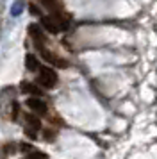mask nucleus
Returning a JSON list of instances; mask_svg holds the SVG:
<instances>
[{"instance_id":"f03ea898","label":"nucleus","mask_w":157,"mask_h":159,"mask_svg":"<svg viewBox=\"0 0 157 159\" xmlns=\"http://www.w3.org/2000/svg\"><path fill=\"white\" fill-rule=\"evenodd\" d=\"M39 52H41V56H43V59L45 61H48V63H52L54 66H61V68H66V61L64 59H61V57H57L56 54H52V52H48L43 45H39Z\"/></svg>"},{"instance_id":"423d86ee","label":"nucleus","mask_w":157,"mask_h":159,"mask_svg":"<svg viewBox=\"0 0 157 159\" xmlns=\"http://www.w3.org/2000/svg\"><path fill=\"white\" fill-rule=\"evenodd\" d=\"M41 127V122L36 118L34 115H25V130H39Z\"/></svg>"},{"instance_id":"0eeeda50","label":"nucleus","mask_w":157,"mask_h":159,"mask_svg":"<svg viewBox=\"0 0 157 159\" xmlns=\"http://www.w3.org/2000/svg\"><path fill=\"white\" fill-rule=\"evenodd\" d=\"M21 89H23L25 93L36 95V97H39V95L43 93V91H41V89H39V88H38V86H34V84H30V82H25V80L21 82Z\"/></svg>"},{"instance_id":"9b49d317","label":"nucleus","mask_w":157,"mask_h":159,"mask_svg":"<svg viewBox=\"0 0 157 159\" xmlns=\"http://www.w3.org/2000/svg\"><path fill=\"white\" fill-rule=\"evenodd\" d=\"M27 156H29V157H43V159L48 157V156H47L45 152H36V150H30V152L27 154Z\"/></svg>"},{"instance_id":"9d476101","label":"nucleus","mask_w":157,"mask_h":159,"mask_svg":"<svg viewBox=\"0 0 157 159\" xmlns=\"http://www.w3.org/2000/svg\"><path fill=\"white\" fill-rule=\"evenodd\" d=\"M23 7H25V0H16L14 6H13V9H11V13H13L14 16H18L21 11H23Z\"/></svg>"},{"instance_id":"1a4fd4ad","label":"nucleus","mask_w":157,"mask_h":159,"mask_svg":"<svg viewBox=\"0 0 157 159\" xmlns=\"http://www.w3.org/2000/svg\"><path fill=\"white\" fill-rule=\"evenodd\" d=\"M25 65L30 72H36V70H39V63H38V59L32 56V54H29L27 57H25Z\"/></svg>"},{"instance_id":"6e6552de","label":"nucleus","mask_w":157,"mask_h":159,"mask_svg":"<svg viewBox=\"0 0 157 159\" xmlns=\"http://www.w3.org/2000/svg\"><path fill=\"white\" fill-rule=\"evenodd\" d=\"M43 6L48 9L50 13H54V15H59L61 13V7H59V4H57V0H41Z\"/></svg>"},{"instance_id":"f8f14e48","label":"nucleus","mask_w":157,"mask_h":159,"mask_svg":"<svg viewBox=\"0 0 157 159\" xmlns=\"http://www.w3.org/2000/svg\"><path fill=\"white\" fill-rule=\"evenodd\" d=\"M21 150H23V154H29V152L32 150V147H30V145H25V143H23V145H21Z\"/></svg>"},{"instance_id":"20e7f679","label":"nucleus","mask_w":157,"mask_h":159,"mask_svg":"<svg viewBox=\"0 0 157 159\" xmlns=\"http://www.w3.org/2000/svg\"><path fill=\"white\" fill-rule=\"evenodd\" d=\"M27 106L34 111L36 115H45V113H47V104H45L41 98H36V97L34 98H29Z\"/></svg>"},{"instance_id":"2eb2a0df","label":"nucleus","mask_w":157,"mask_h":159,"mask_svg":"<svg viewBox=\"0 0 157 159\" xmlns=\"http://www.w3.org/2000/svg\"><path fill=\"white\" fill-rule=\"evenodd\" d=\"M45 134H47V136H45V138H47V139H48V141H52V139H54V138H56V136H52V134H54V132H52V130H47V132H45Z\"/></svg>"},{"instance_id":"7ed1b4c3","label":"nucleus","mask_w":157,"mask_h":159,"mask_svg":"<svg viewBox=\"0 0 157 159\" xmlns=\"http://www.w3.org/2000/svg\"><path fill=\"white\" fill-rule=\"evenodd\" d=\"M41 25L48 30V32H52V34H56V32L61 30V25L57 23V20L54 18V16H43L41 18Z\"/></svg>"},{"instance_id":"ddd939ff","label":"nucleus","mask_w":157,"mask_h":159,"mask_svg":"<svg viewBox=\"0 0 157 159\" xmlns=\"http://www.w3.org/2000/svg\"><path fill=\"white\" fill-rule=\"evenodd\" d=\"M4 148H6V150H4L6 154H13V152H14V147H13V145H6Z\"/></svg>"},{"instance_id":"39448f33","label":"nucleus","mask_w":157,"mask_h":159,"mask_svg":"<svg viewBox=\"0 0 157 159\" xmlns=\"http://www.w3.org/2000/svg\"><path fill=\"white\" fill-rule=\"evenodd\" d=\"M29 34L32 36V39H34L38 45H43V43H45V39H47L38 23H30V25H29Z\"/></svg>"},{"instance_id":"4468645a","label":"nucleus","mask_w":157,"mask_h":159,"mask_svg":"<svg viewBox=\"0 0 157 159\" xmlns=\"http://www.w3.org/2000/svg\"><path fill=\"white\" fill-rule=\"evenodd\" d=\"M30 13H32V15H39V9L36 7L34 4H30Z\"/></svg>"},{"instance_id":"f257e3e1","label":"nucleus","mask_w":157,"mask_h":159,"mask_svg":"<svg viewBox=\"0 0 157 159\" xmlns=\"http://www.w3.org/2000/svg\"><path fill=\"white\" fill-rule=\"evenodd\" d=\"M38 82L41 84L43 88H54L57 84V75L56 72L48 68V66H39V77H38Z\"/></svg>"}]
</instances>
